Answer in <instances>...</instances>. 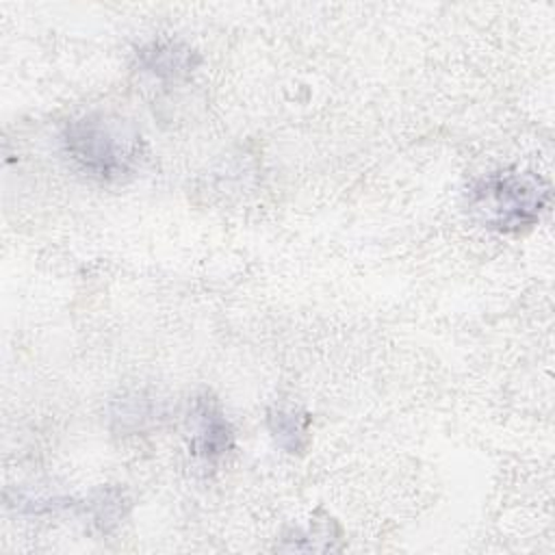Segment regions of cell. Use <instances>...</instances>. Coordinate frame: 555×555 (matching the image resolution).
<instances>
[{"label": "cell", "instance_id": "277c9868", "mask_svg": "<svg viewBox=\"0 0 555 555\" xmlns=\"http://www.w3.org/2000/svg\"><path fill=\"white\" fill-rule=\"evenodd\" d=\"M139 61H141V67L158 78H180V76H186L197 59L195 54L180 46V43H173V41H154L150 43L147 48H143L139 52Z\"/></svg>", "mask_w": 555, "mask_h": 555}, {"label": "cell", "instance_id": "3957f363", "mask_svg": "<svg viewBox=\"0 0 555 555\" xmlns=\"http://www.w3.org/2000/svg\"><path fill=\"white\" fill-rule=\"evenodd\" d=\"M195 421L197 427L191 440V451L202 462L215 464L232 449L234 431L219 405L208 397H202L195 403Z\"/></svg>", "mask_w": 555, "mask_h": 555}, {"label": "cell", "instance_id": "5b68a950", "mask_svg": "<svg viewBox=\"0 0 555 555\" xmlns=\"http://www.w3.org/2000/svg\"><path fill=\"white\" fill-rule=\"evenodd\" d=\"M269 429L282 449L295 453L306 447L308 416L295 410H273L269 414Z\"/></svg>", "mask_w": 555, "mask_h": 555}, {"label": "cell", "instance_id": "7a4b0ae2", "mask_svg": "<svg viewBox=\"0 0 555 555\" xmlns=\"http://www.w3.org/2000/svg\"><path fill=\"white\" fill-rule=\"evenodd\" d=\"M61 141L78 169L104 182L126 178L141 158V137L134 128L102 113L72 119Z\"/></svg>", "mask_w": 555, "mask_h": 555}, {"label": "cell", "instance_id": "6da1fadb", "mask_svg": "<svg viewBox=\"0 0 555 555\" xmlns=\"http://www.w3.org/2000/svg\"><path fill=\"white\" fill-rule=\"evenodd\" d=\"M551 186L535 171L505 169L477 180L468 195L475 219L496 232H522L548 208Z\"/></svg>", "mask_w": 555, "mask_h": 555}]
</instances>
